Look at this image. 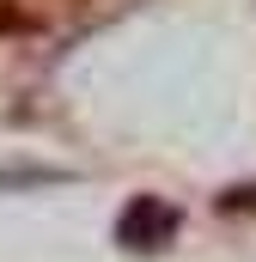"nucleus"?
I'll use <instances>...</instances> for the list:
<instances>
[{
	"instance_id": "nucleus-1",
	"label": "nucleus",
	"mask_w": 256,
	"mask_h": 262,
	"mask_svg": "<svg viewBox=\"0 0 256 262\" xmlns=\"http://www.w3.org/2000/svg\"><path fill=\"white\" fill-rule=\"evenodd\" d=\"M171 232H177V207H165L153 195L128 201V213L116 220V238L128 250H159V244H171Z\"/></svg>"
}]
</instances>
